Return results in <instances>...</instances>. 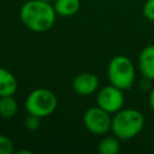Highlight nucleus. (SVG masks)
<instances>
[{
  "instance_id": "nucleus-1",
  "label": "nucleus",
  "mask_w": 154,
  "mask_h": 154,
  "mask_svg": "<svg viewBox=\"0 0 154 154\" xmlns=\"http://www.w3.org/2000/svg\"><path fill=\"white\" fill-rule=\"evenodd\" d=\"M57 12L53 2L42 0H28L19 11L22 23L34 32H45L52 29L55 23Z\"/></svg>"
},
{
  "instance_id": "nucleus-2",
  "label": "nucleus",
  "mask_w": 154,
  "mask_h": 154,
  "mask_svg": "<svg viewBox=\"0 0 154 154\" xmlns=\"http://www.w3.org/2000/svg\"><path fill=\"white\" fill-rule=\"evenodd\" d=\"M144 126L143 114L135 108H122L112 117L111 131L119 140H130L137 136Z\"/></svg>"
},
{
  "instance_id": "nucleus-3",
  "label": "nucleus",
  "mask_w": 154,
  "mask_h": 154,
  "mask_svg": "<svg viewBox=\"0 0 154 154\" xmlns=\"http://www.w3.org/2000/svg\"><path fill=\"white\" fill-rule=\"evenodd\" d=\"M135 66L126 55L113 57L107 67V77L111 84L126 90L130 89L135 82Z\"/></svg>"
},
{
  "instance_id": "nucleus-4",
  "label": "nucleus",
  "mask_w": 154,
  "mask_h": 154,
  "mask_svg": "<svg viewBox=\"0 0 154 154\" xmlns=\"http://www.w3.org/2000/svg\"><path fill=\"white\" fill-rule=\"evenodd\" d=\"M58 106L55 94L47 88H36L29 93L25 99V109L28 113L41 118L51 116Z\"/></svg>"
},
{
  "instance_id": "nucleus-5",
  "label": "nucleus",
  "mask_w": 154,
  "mask_h": 154,
  "mask_svg": "<svg viewBox=\"0 0 154 154\" xmlns=\"http://www.w3.org/2000/svg\"><path fill=\"white\" fill-rule=\"evenodd\" d=\"M83 123L87 130L95 135H105L111 130V113L99 106L89 107L83 116Z\"/></svg>"
},
{
  "instance_id": "nucleus-6",
  "label": "nucleus",
  "mask_w": 154,
  "mask_h": 154,
  "mask_svg": "<svg viewBox=\"0 0 154 154\" xmlns=\"http://www.w3.org/2000/svg\"><path fill=\"white\" fill-rule=\"evenodd\" d=\"M124 105V94L123 89L109 84L103 85L96 95V106L107 111L108 113H116L123 108Z\"/></svg>"
},
{
  "instance_id": "nucleus-7",
  "label": "nucleus",
  "mask_w": 154,
  "mask_h": 154,
  "mask_svg": "<svg viewBox=\"0 0 154 154\" xmlns=\"http://www.w3.org/2000/svg\"><path fill=\"white\" fill-rule=\"evenodd\" d=\"M99 83L100 82L96 75L90 73V72H82V73H78L73 78L72 89L75 90L76 94L87 96L97 90Z\"/></svg>"
},
{
  "instance_id": "nucleus-8",
  "label": "nucleus",
  "mask_w": 154,
  "mask_h": 154,
  "mask_svg": "<svg viewBox=\"0 0 154 154\" xmlns=\"http://www.w3.org/2000/svg\"><path fill=\"white\" fill-rule=\"evenodd\" d=\"M138 69L143 77L154 79V45L146 46L140 52Z\"/></svg>"
},
{
  "instance_id": "nucleus-9",
  "label": "nucleus",
  "mask_w": 154,
  "mask_h": 154,
  "mask_svg": "<svg viewBox=\"0 0 154 154\" xmlns=\"http://www.w3.org/2000/svg\"><path fill=\"white\" fill-rule=\"evenodd\" d=\"M18 88V82L14 75L0 66V97L7 95H14Z\"/></svg>"
},
{
  "instance_id": "nucleus-10",
  "label": "nucleus",
  "mask_w": 154,
  "mask_h": 154,
  "mask_svg": "<svg viewBox=\"0 0 154 154\" xmlns=\"http://www.w3.org/2000/svg\"><path fill=\"white\" fill-rule=\"evenodd\" d=\"M53 7L58 16L70 17L78 12L81 7V1L79 0H54Z\"/></svg>"
},
{
  "instance_id": "nucleus-11",
  "label": "nucleus",
  "mask_w": 154,
  "mask_h": 154,
  "mask_svg": "<svg viewBox=\"0 0 154 154\" xmlns=\"http://www.w3.org/2000/svg\"><path fill=\"white\" fill-rule=\"evenodd\" d=\"M17 111H18V103H17V100L13 97V95L0 97V117L1 118L11 119L16 116Z\"/></svg>"
},
{
  "instance_id": "nucleus-12",
  "label": "nucleus",
  "mask_w": 154,
  "mask_h": 154,
  "mask_svg": "<svg viewBox=\"0 0 154 154\" xmlns=\"http://www.w3.org/2000/svg\"><path fill=\"white\" fill-rule=\"evenodd\" d=\"M119 150H120V142L116 135L105 136L97 143V152L100 154H117Z\"/></svg>"
},
{
  "instance_id": "nucleus-13",
  "label": "nucleus",
  "mask_w": 154,
  "mask_h": 154,
  "mask_svg": "<svg viewBox=\"0 0 154 154\" xmlns=\"http://www.w3.org/2000/svg\"><path fill=\"white\" fill-rule=\"evenodd\" d=\"M24 128L29 131H35L40 128V124H41V117L38 116H35V114H31V113H28V116L24 118Z\"/></svg>"
},
{
  "instance_id": "nucleus-14",
  "label": "nucleus",
  "mask_w": 154,
  "mask_h": 154,
  "mask_svg": "<svg viewBox=\"0 0 154 154\" xmlns=\"http://www.w3.org/2000/svg\"><path fill=\"white\" fill-rule=\"evenodd\" d=\"M13 152L12 141L5 135L0 134V154H11Z\"/></svg>"
},
{
  "instance_id": "nucleus-15",
  "label": "nucleus",
  "mask_w": 154,
  "mask_h": 154,
  "mask_svg": "<svg viewBox=\"0 0 154 154\" xmlns=\"http://www.w3.org/2000/svg\"><path fill=\"white\" fill-rule=\"evenodd\" d=\"M143 16L150 20L154 22V0H147L143 5Z\"/></svg>"
},
{
  "instance_id": "nucleus-16",
  "label": "nucleus",
  "mask_w": 154,
  "mask_h": 154,
  "mask_svg": "<svg viewBox=\"0 0 154 154\" xmlns=\"http://www.w3.org/2000/svg\"><path fill=\"white\" fill-rule=\"evenodd\" d=\"M148 101H149V106L152 107V109L154 111V87L150 89V93H149V97H148Z\"/></svg>"
},
{
  "instance_id": "nucleus-17",
  "label": "nucleus",
  "mask_w": 154,
  "mask_h": 154,
  "mask_svg": "<svg viewBox=\"0 0 154 154\" xmlns=\"http://www.w3.org/2000/svg\"><path fill=\"white\" fill-rule=\"evenodd\" d=\"M23 153H28V154H31V152H30V150H25V149L18 150V154H23Z\"/></svg>"
},
{
  "instance_id": "nucleus-18",
  "label": "nucleus",
  "mask_w": 154,
  "mask_h": 154,
  "mask_svg": "<svg viewBox=\"0 0 154 154\" xmlns=\"http://www.w3.org/2000/svg\"><path fill=\"white\" fill-rule=\"evenodd\" d=\"M42 1H47V2H53L54 0H42Z\"/></svg>"
}]
</instances>
